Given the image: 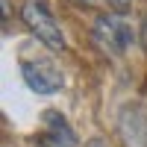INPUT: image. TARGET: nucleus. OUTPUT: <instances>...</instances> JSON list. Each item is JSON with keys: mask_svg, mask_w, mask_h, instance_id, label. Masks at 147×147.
Listing matches in <instances>:
<instances>
[{"mask_svg": "<svg viewBox=\"0 0 147 147\" xmlns=\"http://www.w3.org/2000/svg\"><path fill=\"white\" fill-rule=\"evenodd\" d=\"M91 38L100 47V53H106L109 59H121L132 44H136V27L127 15L118 12H106L94 21L91 27Z\"/></svg>", "mask_w": 147, "mask_h": 147, "instance_id": "obj_1", "label": "nucleus"}, {"mask_svg": "<svg viewBox=\"0 0 147 147\" xmlns=\"http://www.w3.org/2000/svg\"><path fill=\"white\" fill-rule=\"evenodd\" d=\"M21 21L47 50H53V53H65L68 50V38H65L59 21L53 18V12H50V6L44 0H24L21 3Z\"/></svg>", "mask_w": 147, "mask_h": 147, "instance_id": "obj_2", "label": "nucleus"}, {"mask_svg": "<svg viewBox=\"0 0 147 147\" xmlns=\"http://www.w3.org/2000/svg\"><path fill=\"white\" fill-rule=\"evenodd\" d=\"M21 74H24V82L35 94H56L65 85V77L59 71V65L47 56H24L21 59Z\"/></svg>", "mask_w": 147, "mask_h": 147, "instance_id": "obj_3", "label": "nucleus"}, {"mask_svg": "<svg viewBox=\"0 0 147 147\" xmlns=\"http://www.w3.org/2000/svg\"><path fill=\"white\" fill-rule=\"evenodd\" d=\"M121 136L127 147H147V106L129 103L121 112Z\"/></svg>", "mask_w": 147, "mask_h": 147, "instance_id": "obj_4", "label": "nucleus"}, {"mask_svg": "<svg viewBox=\"0 0 147 147\" xmlns=\"http://www.w3.org/2000/svg\"><path fill=\"white\" fill-rule=\"evenodd\" d=\"M44 127H47L44 147H77V132L71 129V124L65 121L62 112L47 109L44 112Z\"/></svg>", "mask_w": 147, "mask_h": 147, "instance_id": "obj_5", "label": "nucleus"}, {"mask_svg": "<svg viewBox=\"0 0 147 147\" xmlns=\"http://www.w3.org/2000/svg\"><path fill=\"white\" fill-rule=\"evenodd\" d=\"M106 3L112 6V12H118V15H127V12H129L132 6H136L138 0H106Z\"/></svg>", "mask_w": 147, "mask_h": 147, "instance_id": "obj_6", "label": "nucleus"}, {"mask_svg": "<svg viewBox=\"0 0 147 147\" xmlns=\"http://www.w3.org/2000/svg\"><path fill=\"white\" fill-rule=\"evenodd\" d=\"M74 6H82V9H91V6H97V3H103V0H71Z\"/></svg>", "mask_w": 147, "mask_h": 147, "instance_id": "obj_7", "label": "nucleus"}, {"mask_svg": "<svg viewBox=\"0 0 147 147\" xmlns=\"http://www.w3.org/2000/svg\"><path fill=\"white\" fill-rule=\"evenodd\" d=\"M88 147H109V144H106L103 138H91V141H88Z\"/></svg>", "mask_w": 147, "mask_h": 147, "instance_id": "obj_8", "label": "nucleus"}, {"mask_svg": "<svg viewBox=\"0 0 147 147\" xmlns=\"http://www.w3.org/2000/svg\"><path fill=\"white\" fill-rule=\"evenodd\" d=\"M141 41H144V47H147V24H144V35H141Z\"/></svg>", "mask_w": 147, "mask_h": 147, "instance_id": "obj_9", "label": "nucleus"}]
</instances>
